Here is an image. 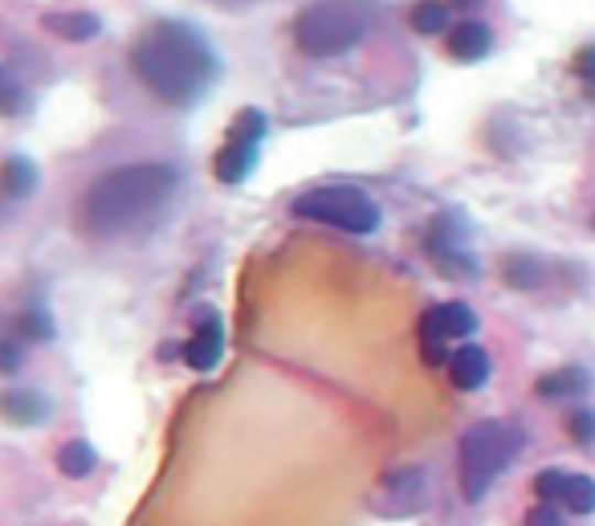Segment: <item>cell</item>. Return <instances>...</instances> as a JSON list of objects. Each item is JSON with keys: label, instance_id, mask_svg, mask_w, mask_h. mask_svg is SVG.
<instances>
[{"label": "cell", "instance_id": "8fae6325", "mask_svg": "<svg viewBox=\"0 0 595 526\" xmlns=\"http://www.w3.org/2000/svg\"><path fill=\"white\" fill-rule=\"evenodd\" d=\"M445 367H448L453 388H461V391H477L489 379V355L482 347H474V343H465V347L453 351Z\"/></svg>", "mask_w": 595, "mask_h": 526}, {"label": "cell", "instance_id": "ffe728a7", "mask_svg": "<svg viewBox=\"0 0 595 526\" xmlns=\"http://www.w3.org/2000/svg\"><path fill=\"white\" fill-rule=\"evenodd\" d=\"M563 490H567V473L542 470L539 477H534V494H539L542 502H559L563 498Z\"/></svg>", "mask_w": 595, "mask_h": 526}, {"label": "cell", "instance_id": "2e32d148", "mask_svg": "<svg viewBox=\"0 0 595 526\" xmlns=\"http://www.w3.org/2000/svg\"><path fill=\"white\" fill-rule=\"evenodd\" d=\"M0 412L9 420H17V425H33V420L45 417V400L33 396V391H4L0 396Z\"/></svg>", "mask_w": 595, "mask_h": 526}, {"label": "cell", "instance_id": "7a4b0ae2", "mask_svg": "<svg viewBox=\"0 0 595 526\" xmlns=\"http://www.w3.org/2000/svg\"><path fill=\"white\" fill-rule=\"evenodd\" d=\"M131 69L151 98L167 107H192L217 82L220 57L188 21H151L131 45Z\"/></svg>", "mask_w": 595, "mask_h": 526}, {"label": "cell", "instance_id": "44dd1931", "mask_svg": "<svg viewBox=\"0 0 595 526\" xmlns=\"http://www.w3.org/2000/svg\"><path fill=\"white\" fill-rule=\"evenodd\" d=\"M571 69H575V78L587 86V95L595 98V45H583L580 54L571 57Z\"/></svg>", "mask_w": 595, "mask_h": 526}, {"label": "cell", "instance_id": "4fadbf2b", "mask_svg": "<svg viewBox=\"0 0 595 526\" xmlns=\"http://www.w3.org/2000/svg\"><path fill=\"white\" fill-rule=\"evenodd\" d=\"M408 25L416 29L420 37H441L453 29V4L448 0H416L408 13Z\"/></svg>", "mask_w": 595, "mask_h": 526}, {"label": "cell", "instance_id": "cb8c5ba5", "mask_svg": "<svg viewBox=\"0 0 595 526\" xmlns=\"http://www.w3.org/2000/svg\"><path fill=\"white\" fill-rule=\"evenodd\" d=\"M448 4H453V9H482L486 0H448Z\"/></svg>", "mask_w": 595, "mask_h": 526}, {"label": "cell", "instance_id": "9c48e42d", "mask_svg": "<svg viewBox=\"0 0 595 526\" xmlns=\"http://www.w3.org/2000/svg\"><path fill=\"white\" fill-rule=\"evenodd\" d=\"M445 50L453 62H482V57L494 54V29L486 21H461V25L448 29L445 37Z\"/></svg>", "mask_w": 595, "mask_h": 526}, {"label": "cell", "instance_id": "484cf974", "mask_svg": "<svg viewBox=\"0 0 595 526\" xmlns=\"http://www.w3.org/2000/svg\"><path fill=\"white\" fill-rule=\"evenodd\" d=\"M592 225H595V221H592Z\"/></svg>", "mask_w": 595, "mask_h": 526}, {"label": "cell", "instance_id": "d4e9b609", "mask_svg": "<svg viewBox=\"0 0 595 526\" xmlns=\"http://www.w3.org/2000/svg\"><path fill=\"white\" fill-rule=\"evenodd\" d=\"M4 90H9V78H4V69H0V95H4Z\"/></svg>", "mask_w": 595, "mask_h": 526}, {"label": "cell", "instance_id": "3957f363", "mask_svg": "<svg viewBox=\"0 0 595 526\" xmlns=\"http://www.w3.org/2000/svg\"><path fill=\"white\" fill-rule=\"evenodd\" d=\"M371 0H311L290 25L294 50L306 57H343L371 33Z\"/></svg>", "mask_w": 595, "mask_h": 526}, {"label": "cell", "instance_id": "7402d4cb", "mask_svg": "<svg viewBox=\"0 0 595 526\" xmlns=\"http://www.w3.org/2000/svg\"><path fill=\"white\" fill-rule=\"evenodd\" d=\"M21 364H25V347H21V339L0 335V372H4V376H13Z\"/></svg>", "mask_w": 595, "mask_h": 526}, {"label": "cell", "instance_id": "603a6c76", "mask_svg": "<svg viewBox=\"0 0 595 526\" xmlns=\"http://www.w3.org/2000/svg\"><path fill=\"white\" fill-rule=\"evenodd\" d=\"M527 526H567V518H563L551 502H539V506L527 514Z\"/></svg>", "mask_w": 595, "mask_h": 526}, {"label": "cell", "instance_id": "5b68a950", "mask_svg": "<svg viewBox=\"0 0 595 526\" xmlns=\"http://www.w3.org/2000/svg\"><path fill=\"white\" fill-rule=\"evenodd\" d=\"M294 216L314 221V225H326V229L351 233V237L376 233L379 221H383L379 204L364 189H351V184H326V189L302 192L294 201Z\"/></svg>", "mask_w": 595, "mask_h": 526}, {"label": "cell", "instance_id": "ac0fdd59", "mask_svg": "<svg viewBox=\"0 0 595 526\" xmlns=\"http://www.w3.org/2000/svg\"><path fill=\"white\" fill-rule=\"evenodd\" d=\"M563 502H567L571 514H595V482L592 477H567V490H563Z\"/></svg>", "mask_w": 595, "mask_h": 526}, {"label": "cell", "instance_id": "30bf717a", "mask_svg": "<svg viewBox=\"0 0 595 526\" xmlns=\"http://www.w3.org/2000/svg\"><path fill=\"white\" fill-rule=\"evenodd\" d=\"M592 372L580 364H567V367H555V372H547V376H539V384H534V391H539L542 400H580V396H587L592 391Z\"/></svg>", "mask_w": 595, "mask_h": 526}, {"label": "cell", "instance_id": "d6986e66", "mask_svg": "<svg viewBox=\"0 0 595 526\" xmlns=\"http://www.w3.org/2000/svg\"><path fill=\"white\" fill-rule=\"evenodd\" d=\"M567 437L575 446H595V408H575V412H571Z\"/></svg>", "mask_w": 595, "mask_h": 526}, {"label": "cell", "instance_id": "9a60e30c", "mask_svg": "<svg viewBox=\"0 0 595 526\" xmlns=\"http://www.w3.org/2000/svg\"><path fill=\"white\" fill-rule=\"evenodd\" d=\"M98 465V453L90 441H66V446L57 449V470L66 473V477H86V473H95Z\"/></svg>", "mask_w": 595, "mask_h": 526}, {"label": "cell", "instance_id": "7c38bea8", "mask_svg": "<svg viewBox=\"0 0 595 526\" xmlns=\"http://www.w3.org/2000/svg\"><path fill=\"white\" fill-rule=\"evenodd\" d=\"M41 25L50 29L54 37L66 41H95L102 33V21L95 13H82V9H62V13H45Z\"/></svg>", "mask_w": 595, "mask_h": 526}, {"label": "cell", "instance_id": "52a82bcc", "mask_svg": "<svg viewBox=\"0 0 595 526\" xmlns=\"http://www.w3.org/2000/svg\"><path fill=\"white\" fill-rule=\"evenodd\" d=\"M477 331V314L465 302H436L420 314L416 335H420V355L433 367L448 364V343L453 339H469Z\"/></svg>", "mask_w": 595, "mask_h": 526}, {"label": "cell", "instance_id": "e0dca14e", "mask_svg": "<svg viewBox=\"0 0 595 526\" xmlns=\"http://www.w3.org/2000/svg\"><path fill=\"white\" fill-rule=\"evenodd\" d=\"M0 189L9 192L13 201L29 196V192L37 189V172H33V163H25V160H9V163H4V172H0Z\"/></svg>", "mask_w": 595, "mask_h": 526}, {"label": "cell", "instance_id": "277c9868", "mask_svg": "<svg viewBox=\"0 0 595 526\" xmlns=\"http://www.w3.org/2000/svg\"><path fill=\"white\" fill-rule=\"evenodd\" d=\"M522 429L510 420H482L461 437L457 470H461V494L469 502H482L486 490L510 470V461L522 453Z\"/></svg>", "mask_w": 595, "mask_h": 526}, {"label": "cell", "instance_id": "ba28073f", "mask_svg": "<svg viewBox=\"0 0 595 526\" xmlns=\"http://www.w3.org/2000/svg\"><path fill=\"white\" fill-rule=\"evenodd\" d=\"M220 355H225V323H220L217 314H204V323L184 343V359L196 372H213L220 364Z\"/></svg>", "mask_w": 595, "mask_h": 526}, {"label": "cell", "instance_id": "6da1fadb", "mask_svg": "<svg viewBox=\"0 0 595 526\" xmlns=\"http://www.w3.org/2000/svg\"><path fill=\"white\" fill-rule=\"evenodd\" d=\"M180 189V172L172 163L143 160L122 163L98 175L78 201V225L90 237L115 241V237H131V233H148L163 213L172 208Z\"/></svg>", "mask_w": 595, "mask_h": 526}, {"label": "cell", "instance_id": "8992f818", "mask_svg": "<svg viewBox=\"0 0 595 526\" xmlns=\"http://www.w3.org/2000/svg\"><path fill=\"white\" fill-rule=\"evenodd\" d=\"M266 115L258 107H245L237 110V119L229 122V139H225V148L217 151V160H213V172H217L220 184H241L245 175L258 168V151H261V139H266Z\"/></svg>", "mask_w": 595, "mask_h": 526}, {"label": "cell", "instance_id": "5bb4252c", "mask_svg": "<svg viewBox=\"0 0 595 526\" xmlns=\"http://www.w3.org/2000/svg\"><path fill=\"white\" fill-rule=\"evenodd\" d=\"M501 278L515 286V290H534V286H542L547 270H542L539 257L515 254V257H506V261H501Z\"/></svg>", "mask_w": 595, "mask_h": 526}]
</instances>
